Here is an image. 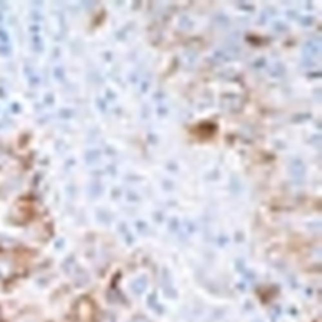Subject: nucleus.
<instances>
[{
  "label": "nucleus",
  "instance_id": "1",
  "mask_svg": "<svg viewBox=\"0 0 322 322\" xmlns=\"http://www.w3.org/2000/svg\"><path fill=\"white\" fill-rule=\"evenodd\" d=\"M0 321H2V317H0Z\"/></svg>",
  "mask_w": 322,
  "mask_h": 322
}]
</instances>
